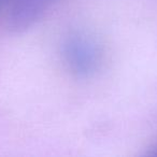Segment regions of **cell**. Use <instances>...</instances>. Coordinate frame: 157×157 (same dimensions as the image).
<instances>
[{
  "instance_id": "3957f363",
  "label": "cell",
  "mask_w": 157,
  "mask_h": 157,
  "mask_svg": "<svg viewBox=\"0 0 157 157\" xmlns=\"http://www.w3.org/2000/svg\"><path fill=\"white\" fill-rule=\"evenodd\" d=\"M1 1H2V0H0V2H1Z\"/></svg>"
},
{
  "instance_id": "7a4b0ae2",
  "label": "cell",
  "mask_w": 157,
  "mask_h": 157,
  "mask_svg": "<svg viewBox=\"0 0 157 157\" xmlns=\"http://www.w3.org/2000/svg\"><path fill=\"white\" fill-rule=\"evenodd\" d=\"M54 0H15L10 21L16 29L26 28L43 14Z\"/></svg>"
},
{
  "instance_id": "6da1fadb",
  "label": "cell",
  "mask_w": 157,
  "mask_h": 157,
  "mask_svg": "<svg viewBox=\"0 0 157 157\" xmlns=\"http://www.w3.org/2000/svg\"><path fill=\"white\" fill-rule=\"evenodd\" d=\"M65 56L70 69L78 75H90L97 70L100 53L97 44L85 36H73L65 45Z\"/></svg>"
}]
</instances>
